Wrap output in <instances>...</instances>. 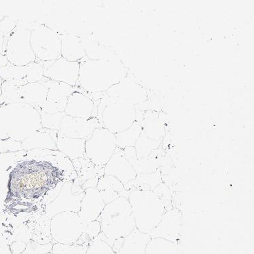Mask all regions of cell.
Wrapping results in <instances>:
<instances>
[{"instance_id":"cell-1","label":"cell","mask_w":254,"mask_h":254,"mask_svg":"<svg viewBox=\"0 0 254 254\" xmlns=\"http://www.w3.org/2000/svg\"><path fill=\"white\" fill-rule=\"evenodd\" d=\"M11 177L16 196L38 199L64 181V172L48 161L31 159L18 164Z\"/></svg>"},{"instance_id":"cell-2","label":"cell","mask_w":254,"mask_h":254,"mask_svg":"<svg viewBox=\"0 0 254 254\" xmlns=\"http://www.w3.org/2000/svg\"><path fill=\"white\" fill-rule=\"evenodd\" d=\"M79 75L77 86L91 94L103 95L126 78L127 70L122 61L90 60L85 57L79 62Z\"/></svg>"},{"instance_id":"cell-3","label":"cell","mask_w":254,"mask_h":254,"mask_svg":"<svg viewBox=\"0 0 254 254\" xmlns=\"http://www.w3.org/2000/svg\"><path fill=\"white\" fill-rule=\"evenodd\" d=\"M41 128L40 113L35 107L23 103L0 106V140L22 142Z\"/></svg>"},{"instance_id":"cell-4","label":"cell","mask_w":254,"mask_h":254,"mask_svg":"<svg viewBox=\"0 0 254 254\" xmlns=\"http://www.w3.org/2000/svg\"><path fill=\"white\" fill-rule=\"evenodd\" d=\"M97 220L101 224L102 237L111 247L136 228L130 204L123 196L107 204Z\"/></svg>"},{"instance_id":"cell-5","label":"cell","mask_w":254,"mask_h":254,"mask_svg":"<svg viewBox=\"0 0 254 254\" xmlns=\"http://www.w3.org/2000/svg\"><path fill=\"white\" fill-rule=\"evenodd\" d=\"M96 118L101 127L117 134L137 121L136 107L125 100L105 94L96 105Z\"/></svg>"},{"instance_id":"cell-6","label":"cell","mask_w":254,"mask_h":254,"mask_svg":"<svg viewBox=\"0 0 254 254\" xmlns=\"http://www.w3.org/2000/svg\"><path fill=\"white\" fill-rule=\"evenodd\" d=\"M53 244H75L84 233L93 241L101 233L98 220L85 223L77 213L62 212L56 215L50 223Z\"/></svg>"},{"instance_id":"cell-7","label":"cell","mask_w":254,"mask_h":254,"mask_svg":"<svg viewBox=\"0 0 254 254\" xmlns=\"http://www.w3.org/2000/svg\"><path fill=\"white\" fill-rule=\"evenodd\" d=\"M127 199L136 229L149 235L167 210L164 203L153 191L144 190H131Z\"/></svg>"},{"instance_id":"cell-8","label":"cell","mask_w":254,"mask_h":254,"mask_svg":"<svg viewBox=\"0 0 254 254\" xmlns=\"http://www.w3.org/2000/svg\"><path fill=\"white\" fill-rule=\"evenodd\" d=\"M31 31L17 24L6 37L5 55L9 63L16 66H26L37 61L31 45Z\"/></svg>"},{"instance_id":"cell-9","label":"cell","mask_w":254,"mask_h":254,"mask_svg":"<svg viewBox=\"0 0 254 254\" xmlns=\"http://www.w3.org/2000/svg\"><path fill=\"white\" fill-rule=\"evenodd\" d=\"M116 149V134L104 127H98L86 141L85 158L94 166L105 167Z\"/></svg>"},{"instance_id":"cell-10","label":"cell","mask_w":254,"mask_h":254,"mask_svg":"<svg viewBox=\"0 0 254 254\" xmlns=\"http://www.w3.org/2000/svg\"><path fill=\"white\" fill-rule=\"evenodd\" d=\"M31 45L37 60L48 62L61 57V35L47 26L31 31Z\"/></svg>"},{"instance_id":"cell-11","label":"cell","mask_w":254,"mask_h":254,"mask_svg":"<svg viewBox=\"0 0 254 254\" xmlns=\"http://www.w3.org/2000/svg\"><path fill=\"white\" fill-rule=\"evenodd\" d=\"M44 77L51 80L66 83L76 87L78 82L79 67L78 62H70L61 57L57 60L42 62Z\"/></svg>"},{"instance_id":"cell-12","label":"cell","mask_w":254,"mask_h":254,"mask_svg":"<svg viewBox=\"0 0 254 254\" xmlns=\"http://www.w3.org/2000/svg\"><path fill=\"white\" fill-rule=\"evenodd\" d=\"M73 181H66L63 184L62 189L55 199L46 205L45 214L49 220L56 215L62 212L78 213L81 209L85 192L75 194L72 190Z\"/></svg>"},{"instance_id":"cell-13","label":"cell","mask_w":254,"mask_h":254,"mask_svg":"<svg viewBox=\"0 0 254 254\" xmlns=\"http://www.w3.org/2000/svg\"><path fill=\"white\" fill-rule=\"evenodd\" d=\"M41 82L48 88L47 99L45 104L40 109L46 114L64 113L69 96L76 90L66 83L51 80L44 77Z\"/></svg>"},{"instance_id":"cell-14","label":"cell","mask_w":254,"mask_h":254,"mask_svg":"<svg viewBox=\"0 0 254 254\" xmlns=\"http://www.w3.org/2000/svg\"><path fill=\"white\" fill-rule=\"evenodd\" d=\"M183 228V214L177 208L166 210L158 224L150 233L151 239L161 238L169 242L179 243Z\"/></svg>"},{"instance_id":"cell-15","label":"cell","mask_w":254,"mask_h":254,"mask_svg":"<svg viewBox=\"0 0 254 254\" xmlns=\"http://www.w3.org/2000/svg\"><path fill=\"white\" fill-rule=\"evenodd\" d=\"M97 118L89 120L65 116L63 118L58 134L68 138L88 140L96 128L101 127Z\"/></svg>"},{"instance_id":"cell-16","label":"cell","mask_w":254,"mask_h":254,"mask_svg":"<svg viewBox=\"0 0 254 254\" xmlns=\"http://www.w3.org/2000/svg\"><path fill=\"white\" fill-rule=\"evenodd\" d=\"M107 96L125 100L138 106L145 103L147 92L143 87L130 79L124 78L106 92Z\"/></svg>"},{"instance_id":"cell-17","label":"cell","mask_w":254,"mask_h":254,"mask_svg":"<svg viewBox=\"0 0 254 254\" xmlns=\"http://www.w3.org/2000/svg\"><path fill=\"white\" fill-rule=\"evenodd\" d=\"M70 161L77 174L75 181L80 183L81 190L84 191L88 188H96L98 181L105 175V167L94 166L85 157Z\"/></svg>"},{"instance_id":"cell-18","label":"cell","mask_w":254,"mask_h":254,"mask_svg":"<svg viewBox=\"0 0 254 254\" xmlns=\"http://www.w3.org/2000/svg\"><path fill=\"white\" fill-rule=\"evenodd\" d=\"M105 175L114 176L124 188L136 178L137 173L124 155L123 150L117 148L112 157L105 166Z\"/></svg>"},{"instance_id":"cell-19","label":"cell","mask_w":254,"mask_h":254,"mask_svg":"<svg viewBox=\"0 0 254 254\" xmlns=\"http://www.w3.org/2000/svg\"><path fill=\"white\" fill-rule=\"evenodd\" d=\"M96 105L95 102L76 88L75 92L68 98L64 114L73 118L89 120L96 118Z\"/></svg>"},{"instance_id":"cell-20","label":"cell","mask_w":254,"mask_h":254,"mask_svg":"<svg viewBox=\"0 0 254 254\" xmlns=\"http://www.w3.org/2000/svg\"><path fill=\"white\" fill-rule=\"evenodd\" d=\"M84 192L81 209L77 214L85 223H89L98 219L107 204L97 189L88 188Z\"/></svg>"},{"instance_id":"cell-21","label":"cell","mask_w":254,"mask_h":254,"mask_svg":"<svg viewBox=\"0 0 254 254\" xmlns=\"http://www.w3.org/2000/svg\"><path fill=\"white\" fill-rule=\"evenodd\" d=\"M151 239L149 234L135 228L127 236L116 241L112 248L119 254H145Z\"/></svg>"},{"instance_id":"cell-22","label":"cell","mask_w":254,"mask_h":254,"mask_svg":"<svg viewBox=\"0 0 254 254\" xmlns=\"http://www.w3.org/2000/svg\"><path fill=\"white\" fill-rule=\"evenodd\" d=\"M59 131L41 128L33 133L21 142L25 151L35 149H48L57 151V140Z\"/></svg>"},{"instance_id":"cell-23","label":"cell","mask_w":254,"mask_h":254,"mask_svg":"<svg viewBox=\"0 0 254 254\" xmlns=\"http://www.w3.org/2000/svg\"><path fill=\"white\" fill-rule=\"evenodd\" d=\"M48 88L43 83H29L20 87L18 89V95L20 103L35 107V109H40L45 104Z\"/></svg>"},{"instance_id":"cell-24","label":"cell","mask_w":254,"mask_h":254,"mask_svg":"<svg viewBox=\"0 0 254 254\" xmlns=\"http://www.w3.org/2000/svg\"><path fill=\"white\" fill-rule=\"evenodd\" d=\"M96 189L101 192L106 204L111 203L119 197L128 198L129 192L123 184L114 176L103 175L98 181Z\"/></svg>"},{"instance_id":"cell-25","label":"cell","mask_w":254,"mask_h":254,"mask_svg":"<svg viewBox=\"0 0 254 254\" xmlns=\"http://www.w3.org/2000/svg\"><path fill=\"white\" fill-rule=\"evenodd\" d=\"M86 56L80 37L72 34L61 35V57L70 62L79 63Z\"/></svg>"},{"instance_id":"cell-26","label":"cell","mask_w":254,"mask_h":254,"mask_svg":"<svg viewBox=\"0 0 254 254\" xmlns=\"http://www.w3.org/2000/svg\"><path fill=\"white\" fill-rule=\"evenodd\" d=\"M81 44L86 52V57L90 60L107 61H121L117 57L116 54L109 48L105 47L97 41L90 37H83L80 38Z\"/></svg>"},{"instance_id":"cell-27","label":"cell","mask_w":254,"mask_h":254,"mask_svg":"<svg viewBox=\"0 0 254 254\" xmlns=\"http://www.w3.org/2000/svg\"><path fill=\"white\" fill-rule=\"evenodd\" d=\"M86 141L84 139L68 138L58 134L57 151L64 154L70 160L84 158Z\"/></svg>"},{"instance_id":"cell-28","label":"cell","mask_w":254,"mask_h":254,"mask_svg":"<svg viewBox=\"0 0 254 254\" xmlns=\"http://www.w3.org/2000/svg\"><path fill=\"white\" fill-rule=\"evenodd\" d=\"M161 169L149 174H137L136 178L130 182L126 189L128 191L133 190L153 191L162 183Z\"/></svg>"},{"instance_id":"cell-29","label":"cell","mask_w":254,"mask_h":254,"mask_svg":"<svg viewBox=\"0 0 254 254\" xmlns=\"http://www.w3.org/2000/svg\"><path fill=\"white\" fill-rule=\"evenodd\" d=\"M140 124L144 133L153 140L161 141L166 135L164 122L158 113L148 112L144 117L143 122Z\"/></svg>"},{"instance_id":"cell-30","label":"cell","mask_w":254,"mask_h":254,"mask_svg":"<svg viewBox=\"0 0 254 254\" xmlns=\"http://www.w3.org/2000/svg\"><path fill=\"white\" fill-rule=\"evenodd\" d=\"M145 254H185L179 243L153 238L146 247Z\"/></svg>"},{"instance_id":"cell-31","label":"cell","mask_w":254,"mask_h":254,"mask_svg":"<svg viewBox=\"0 0 254 254\" xmlns=\"http://www.w3.org/2000/svg\"><path fill=\"white\" fill-rule=\"evenodd\" d=\"M142 131V126L140 122H135L128 129L116 134L117 148L123 150L134 147Z\"/></svg>"},{"instance_id":"cell-32","label":"cell","mask_w":254,"mask_h":254,"mask_svg":"<svg viewBox=\"0 0 254 254\" xmlns=\"http://www.w3.org/2000/svg\"><path fill=\"white\" fill-rule=\"evenodd\" d=\"M27 83L23 81H3L1 94L0 96V106L20 103L18 89Z\"/></svg>"},{"instance_id":"cell-33","label":"cell","mask_w":254,"mask_h":254,"mask_svg":"<svg viewBox=\"0 0 254 254\" xmlns=\"http://www.w3.org/2000/svg\"><path fill=\"white\" fill-rule=\"evenodd\" d=\"M161 143V140H153L149 138L142 131L134 146L137 157L138 159L148 158L152 152L158 149Z\"/></svg>"},{"instance_id":"cell-34","label":"cell","mask_w":254,"mask_h":254,"mask_svg":"<svg viewBox=\"0 0 254 254\" xmlns=\"http://www.w3.org/2000/svg\"><path fill=\"white\" fill-rule=\"evenodd\" d=\"M28 69L26 66H16L9 63L8 65L0 68V77L3 81H23L27 82Z\"/></svg>"},{"instance_id":"cell-35","label":"cell","mask_w":254,"mask_h":254,"mask_svg":"<svg viewBox=\"0 0 254 254\" xmlns=\"http://www.w3.org/2000/svg\"><path fill=\"white\" fill-rule=\"evenodd\" d=\"M38 109L40 113L41 125L42 128L53 129L59 131L61 129V124L63 118L66 116L64 113H56V114H46Z\"/></svg>"},{"instance_id":"cell-36","label":"cell","mask_w":254,"mask_h":254,"mask_svg":"<svg viewBox=\"0 0 254 254\" xmlns=\"http://www.w3.org/2000/svg\"><path fill=\"white\" fill-rule=\"evenodd\" d=\"M90 243L70 245L55 243L53 244L52 252L55 254H86Z\"/></svg>"},{"instance_id":"cell-37","label":"cell","mask_w":254,"mask_h":254,"mask_svg":"<svg viewBox=\"0 0 254 254\" xmlns=\"http://www.w3.org/2000/svg\"><path fill=\"white\" fill-rule=\"evenodd\" d=\"M131 165L137 174L152 173L160 168L157 161L149 157L144 159H138L137 157Z\"/></svg>"},{"instance_id":"cell-38","label":"cell","mask_w":254,"mask_h":254,"mask_svg":"<svg viewBox=\"0 0 254 254\" xmlns=\"http://www.w3.org/2000/svg\"><path fill=\"white\" fill-rule=\"evenodd\" d=\"M86 254H119L102 237L101 233L91 242Z\"/></svg>"},{"instance_id":"cell-39","label":"cell","mask_w":254,"mask_h":254,"mask_svg":"<svg viewBox=\"0 0 254 254\" xmlns=\"http://www.w3.org/2000/svg\"><path fill=\"white\" fill-rule=\"evenodd\" d=\"M27 77L28 83L40 82L43 79L44 68L40 61L37 60L35 62L27 64Z\"/></svg>"},{"instance_id":"cell-40","label":"cell","mask_w":254,"mask_h":254,"mask_svg":"<svg viewBox=\"0 0 254 254\" xmlns=\"http://www.w3.org/2000/svg\"><path fill=\"white\" fill-rule=\"evenodd\" d=\"M53 243L46 245L38 244L34 241H29L25 250L20 254H45L52 252Z\"/></svg>"},{"instance_id":"cell-41","label":"cell","mask_w":254,"mask_h":254,"mask_svg":"<svg viewBox=\"0 0 254 254\" xmlns=\"http://www.w3.org/2000/svg\"><path fill=\"white\" fill-rule=\"evenodd\" d=\"M153 192H155V194L162 201L167 209V207H168V205H170L172 201L171 193H170L168 187H167L166 185L164 184V183H161V184L153 190Z\"/></svg>"},{"instance_id":"cell-42","label":"cell","mask_w":254,"mask_h":254,"mask_svg":"<svg viewBox=\"0 0 254 254\" xmlns=\"http://www.w3.org/2000/svg\"><path fill=\"white\" fill-rule=\"evenodd\" d=\"M17 24L15 20L8 16H0V32L5 36L8 35L14 30Z\"/></svg>"},{"instance_id":"cell-43","label":"cell","mask_w":254,"mask_h":254,"mask_svg":"<svg viewBox=\"0 0 254 254\" xmlns=\"http://www.w3.org/2000/svg\"><path fill=\"white\" fill-rule=\"evenodd\" d=\"M5 44H6V37L0 32V54L5 55Z\"/></svg>"},{"instance_id":"cell-44","label":"cell","mask_w":254,"mask_h":254,"mask_svg":"<svg viewBox=\"0 0 254 254\" xmlns=\"http://www.w3.org/2000/svg\"><path fill=\"white\" fill-rule=\"evenodd\" d=\"M9 61L7 59L6 56L0 54V68L4 67V66L8 65Z\"/></svg>"},{"instance_id":"cell-45","label":"cell","mask_w":254,"mask_h":254,"mask_svg":"<svg viewBox=\"0 0 254 254\" xmlns=\"http://www.w3.org/2000/svg\"><path fill=\"white\" fill-rule=\"evenodd\" d=\"M3 80L0 77V96L1 94V88H2Z\"/></svg>"},{"instance_id":"cell-46","label":"cell","mask_w":254,"mask_h":254,"mask_svg":"<svg viewBox=\"0 0 254 254\" xmlns=\"http://www.w3.org/2000/svg\"><path fill=\"white\" fill-rule=\"evenodd\" d=\"M45 254H53V252H48V253Z\"/></svg>"}]
</instances>
